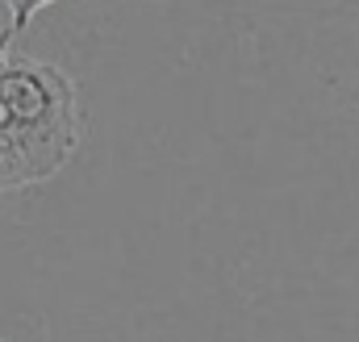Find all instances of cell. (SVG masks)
<instances>
[{"label":"cell","instance_id":"cell-1","mask_svg":"<svg viewBox=\"0 0 359 342\" xmlns=\"http://www.w3.org/2000/svg\"><path fill=\"white\" fill-rule=\"evenodd\" d=\"M84 138L80 92L42 59H0V192L55 179Z\"/></svg>","mask_w":359,"mask_h":342},{"label":"cell","instance_id":"cell-2","mask_svg":"<svg viewBox=\"0 0 359 342\" xmlns=\"http://www.w3.org/2000/svg\"><path fill=\"white\" fill-rule=\"evenodd\" d=\"M4 4H8V17H13V21H8V29L0 34V46L8 50V42H13L21 29H29V21H34L46 4H55V0H4Z\"/></svg>","mask_w":359,"mask_h":342},{"label":"cell","instance_id":"cell-3","mask_svg":"<svg viewBox=\"0 0 359 342\" xmlns=\"http://www.w3.org/2000/svg\"><path fill=\"white\" fill-rule=\"evenodd\" d=\"M0 342H4V338H0Z\"/></svg>","mask_w":359,"mask_h":342}]
</instances>
